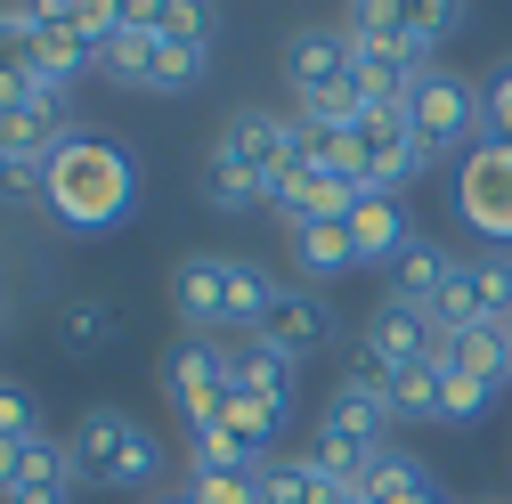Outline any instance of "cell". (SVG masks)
<instances>
[{"label": "cell", "instance_id": "1", "mask_svg": "<svg viewBox=\"0 0 512 504\" xmlns=\"http://www.w3.org/2000/svg\"><path fill=\"white\" fill-rule=\"evenodd\" d=\"M41 204L57 228H74V236H114L122 220L139 212V163L131 147H122L114 131H74L49 147V187H41Z\"/></svg>", "mask_w": 512, "mask_h": 504}, {"label": "cell", "instance_id": "2", "mask_svg": "<svg viewBox=\"0 0 512 504\" xmlns=\"http://www.w3.org/2000/svg\"><path fill=\"white\" fill-rule=\"evenodd\" d=\"M66 464L74 488H155L163 480V439L131 415V407H82V423L66 431Z\"/></svg>", "mask_w": 512, "mask_h": 504}, {"label": "cell", "instance_id": "3", "mask_svg": "<svg viewBox=\"0 0 512 504\" xmlns=\"http://www.w3.org/2000/svg\"><path fill=\"white\" fill-rule=\"evenodd\" d=\"M407 122H415V139L431 147V163H439V155H456V163H464V155L488 139L480 82H472V74H456V66L415 74V90H407Z\"/></svg>", "mask_w": 512, "mask_h": 504}, {"label": "cell", "instance_id": "4", "mask_svg": "<svg viewBox=\"0 0 512 504\" xmlns=\"http://www.w3.org/2000/svg\"><path fill=\"white\" fill-rule=\"evenodd\" d=\"M456 212H464V228H472L488 252H512V147L480 139V147L456 163Z\"/></svg>", "mask_w": 512, "mask_h": 504}, {"label": "cell", "instance_id": "5", "mask_svg": "<svg viewBox=\"0 0 512 504\" xmlns=\"http://www.w3.org/2000/svg\"><path fill=\"white\" fill-rule=\"evenodd\" d=\"M350 147L366 155V187H374V196H399L407 179H423V171H431V147L415 139L407 98H399V106H374V98H366V114H358Z\"/></svg>", "mask_w": 512, "mask_h": 504}, {"label": "cell", "instance_id": "6", "mask_svg": "<svg viewBox=\"0 0 512 504\" xmlns=\"http://www.w3.org/2000/svg\"><path fill=\"white\" fill-rule=\"evenodd\" d=\"M423 358H447V342L431 334L423 309H407V301L382 293V309H374L366 334H358V366H374V374H391V383H399V374L423 366Z\"/></svg>", "mask_w": 512, "mask_h": 504}, {"label": "cell", "instance_id": "7", "mask_svg": "<svg viewBox=\"0 0 512 504\" xmlns=\"http://www.w3.org/2000/svg\"><path fill=\"white\" fill-rule=\"evenodd\" d=\"M163 399L179 407V423H212L220 415V399H228V350L220 342H171V358H163Z\"/></svg>", "mask_w": 512, "mask_h": 504}, {"label": "cell", "instance_id": "8", "mask_svg": "<svg viewBox=\"0 0 512 504\" xmlns=\"http://www.w3.org/2000/svg\"><path fill=\"white\" fill-rule=\"evenodd\" d=\"M358 74V49H350V25H301L285 41V82H293V106L301 98H326Z\"/></svg>", "mask_w": 512, "mask_h": 504}, {"label": "cell", "instance_id": "9", "mask_svg": "<svg viewBox=\"0 0 512 504\" xmlns=\"http://www.w3.org/2000/svg\"><path fill=\"white\" fill-rule=\"evenodd\" d=\"M171 309H179V326L196 342L228 334V252H187L171 269Z\"/></svg>", "mask_w": 512, "mask_h": 504}, {"label": "cell", "instance_id": "10", "mask_svg": "<svg viewBox=\"0 0 512 504\" xmlns=\"http://www.w3.org/2000/svg\"><path fill=\"white\" fill-rule=\"evenodd\" d=\"M261 342H277V350H285L293 366H309L317 350L334 342V309H326V293H317V285H277Z\"/></svg>", "mask_w": 512, "mask_h": 504}, {"label": "cell", "instance_id": "11", "mask_svg": "<svg viewBox=\"0 0 512 504\" xmlns=\"http://www.w3.org/2000/svg\"><path fill=\"white\" fill-rule=\"evenodd\" d=\"M228 350V391H244V399H269V407H285L293 415V391H301V366L277 350V342H261V334H244V342H220Z\"/></svg>", "mask_w": 512, "mask_h": 504}, {"label": "cell", "instance_id": "12", "mask_svg": "<svg viewBox=\"0 0 512 504\" xmlns=\"http://www.w3.org/2000/svg\"><path fill=\"white\" fill-rule=\"evenodd\" d=\"M407 244H415V228H407V204L399 196H358L350 204V252H358V269H391Z\"/></svg>", "mask_w": 512, "mask_h": 504}, {"label": "cell", "instance_id": "13", "mask_svg": "<svg viewBox=\"0 0 512 504\" xmlns=\"http://www.w3.org/2000/svg\"><path fill=\"white\" fill-rule=\"evenodd\" d=\"M317 431L334 439H358V448H391V391H366V383H342L326 391V415H317Z\"/></svg>", "mask_w": 512, "mask_h": 504}, {"label": "cell", "instance_id": "14", "mask_svg": "<svg viewBox=\"0 0 512 504\" xmlns=\"http://www.w3.org/2000/svg\"><path fill=\"white\" fill-rule=\"evenodd\" d=\"M9 504H74V464H66V439H25L17 456V496Z\"/></svg>", "mask_w": 512, "mask_h": 504}, {"label": "cell", "instance_id": "15", "mask_svg": "<svg viewBox=\"0 0 512 504\" xmlns=\"http://www.w3.org/2000/svg\"><path fill=\"white\" fill-rule=\"evenodd\" d=\"M456 269H464V261H456L447 244L415 236V244L399 252V261H391V301H407V309H431V301H439V285L456 277Z\"/></svg>", "mask_w": 512, "mask_h": 504}, {"label": "cell", "instance_id": "16", "mask_svg": "<svg viewBox=\"0 0 512 504\" xmlns=\"http://www.w3.org/2000/svg\"><path fill=\"white\" fill-rule=\"evenodd\" d=\"M285 244H293V269H301V285H317V293H326V277L358 269V252H350V220H309V228H293Z\"/></svg>", "mask_w": 512, "mask_h": 504}, {"label": "cell", "instance_id": "17", "mask_svg": "<svg viewBox=\"0 0 512 504\" xmlns=\"http://www.w3.org/2000/svg\"><path fill=\"white\" fill-rule=\"evenodd\" d=\"M25 66L41 74V82H57V90H66V82H82L90 66H98V49L74 33V25H49L41 17V33H33V49H25Z\"/></svg>", "mask_w": 512, "mask_h": 504}, {"label": "cell", "instance_id": "18", "mask_svg": "<svg viewBox=\"0 0 512 504\" xmlns=\"http://www.w3.org/2000/svg\"><path fill=\"white\" fill-rule=\"evenodd\" d=\"M269 301H277V277L261 261H244V252H228V334H261L269 326Z\"/></svg>", "mask_w": 512, "mask_h": 504}, {"label": "cell", "instance_id": "19", "mask_svg": "<svg viewBox=\"0 0 512 504\" xmlns=\"http://www.w3.org/2000/svg\"><path fill=\"white\" fill-rule=\"evenodd\" d=\"M447 366L472 374V383H488V391H504V383H512V326H472V334H456V342H447Z\"/></svg>", "mask_w": 512, "mask_h": 504}, {"label": "cell", "instance_id": "20", "mask_svg": "<svg viewBox=\"0 0 512 504\" xmlns=\"http://www.w3.org/2000/svg\"><path fill=\"white\" fill-rule=\"evenodd\" d=\"M423 318H431V334H439V342H456V334H472V326H488V301H480V277H472V261H464L456 277L439 285V301L423 309Z\"/></svg>", "mask_w": 512, "mask_h": 504}, {"label": "cell", "instance_id": "21", "mask_svg": "<svg viewBox=\"0 0 512 504\" xmlns=\"http://www.w3.org/2000/svg\"><path fill=\"white\" fill-rule=\"evenodd\" d=\"M155 57H163V41H155L147 25H131V0H122V33L106 41V57H98V66H106L114 82H131V90H147V82H155Z\"/></svg>", "mask_w": 512, "mask_h": 504}, {"label": "cell", "instance_id": "22", "mask_svg": "<svg viewBox=\"0 0 512 504\" xmlns=\"http://www.w3.org/2000/svg\"><path fill=\"white\" fill-rule=\"evenodd\" d=\"M114 334H122V318L106 301H66V318H57V350L66 358H98V350H114Z\"/></svg>", "mask_w": 512, "mask_h": 504}, {"label": "cell", "instance_id": "23", "mask_svg": "<svg viewBox=\"0 0 512 504\" xmlns=\"http://www.w3.org/2000/svg\"><path fill=\"white\" fill-rule=\"evenodd\" d=\"M407 496H431V464L407 448H382L366 472V504H407Z\"/></svg>", "mask_w": 512, "mask_h": 504}, {"label": "cell", "instance_id": "24", "mask_svg": "<svg viewBox=\"0 0 512 504\" xmlns=\"http://www.w3.org/2000/svg\"><path fill=\"white\" fill-rule=\"evenodd\" d=\"M204 66H212V33H179V41H163V57H155V82H147V90L179 98V90H196V82H204Z\"/></svg>", "mask_w": 512, "mask_h": 504}, {"label": "cell", "instance_id": "25", "mask_svg": "<svg viewBox=\"0 0 512 504\" xmlns=\"http://www.w3.org/2000/svg\"><path fill=\"white\" fill-rule=\"evenodd\" d=\"M439 374H447V358H423V366L399 374L391 383V423H439Z\"/></svg>", "mask_w": 512, "mask_h": 504}, {"label": "cell", "instance_id": "26", "mask_svg": "<svg viewBox=\"0 0 512 504\" xmlns=\"http://www.w3.org/2000/svg\"><path fill=\"white\" fill-rule=\"evenodd\" d=\"M196 504H261V472H212V464H187L179 480Z\"/></svg>", "mask_w": 512, "mask_h": 504}, {"label": "cell", "instance_id": "27", "mask_svg": "<svg viewBox=\"0 0 512 504\" xmlns=\"http://www.w3.org/2000/svg\"><path fill=\"white\" fill-rule=\"evenodd\" d=\"M261 504H317V464L309 456H269L261 464Z\"/></svg>", "mask_w": 512, "mask_h": 504}, {"label": "cell", "instance_id": "28", "mask_svg": "<svg viewBox=\"0 0 512 504\" xmlns=\"http://www.w3.org/2000/svg\"><path fill=\"white\" fill-rule=\"evenodd\" d=\"M480 114H488V139L512 147V57H496V66L480 74Z\"/></svg>", "mask_w": 512, "mask_h": 504}, {"label": "cell", "instance_id": "29", "mask_svg": "<svg viewBox=\"0 0 512 504\" xmlns=\"http://www.w3.org/2000/svg\"><path fill=\"white\" fill-rule=\"evenodd\" d=\"M488 399H496V391H488V383H472V374H456V366L439 374V423H480V415H488Z\"/></svg>", "mask_w": 512, "mask_h": 504}, {"label": "cell", "instance_id": "30", "mask_svg": "<svg viewBox=\"0 0 512 504\" xmlns=\"http://www.w3.org/2000/svg\"><path fill=\"white\" fill-rule=\"evenodd\" d=\"M472 277H480V301H488V326H512V252H480Z\"/></svg>", "mask_w": 512, "mask_h": 504}, {"label": "cell", "instance_id": "31", "mask_svg": "<svg viewBox=\"0 0 512 504\" xmlns=\"http://www.w3.org/2000/svg\"><path fill=\"white\" fill-rule=\"evenodd\" d=\"M0 439H9V448L41 439V399H33L25 383H0Z\"/></svg>", "mask_w": 512, "mask_h": 504}, {"label": "cell", "instance_id": "32", "mask_svg": "<svg viewBox=\"0 0 512 504\" xmlns=\"http://www.w3.org/2000/svg\"><path fill=\"white\" fill-rule=\"evenodd\" d=\"M17 456H25V448H9V439H0V504L17 496Z\"/></svg>", "mask_w": 512, "mask_h": 504}, {"label": "cell", "instance_id": "33", "mask_svg": "<svg viewBox=\"0 0 512 504\" xmlns=\"http://www.w3.org/2000/svg\"><path fill=\"white\" fill-rule=\"evenodd\" d=\"M155 504H196V496H187V488H163V496H155Z\"/></svg>", "mask_w": 512, "mask_h": 504}, {"label": "cell", "instance_id": "34", "mask_svg": "<svg viewBox=\"0 0 512 504\" xmlns=\"http://www.w3.org/2000/svg\"><path fill=\"white\" fill-rule=\"evenodd\" d=\"M407 504H447V496H439V488H431V496H407Z\"/></svg>", "mask_w": 512, "mask_h": 504}, {"label": "cell", "instance_id": "35", "mask_svg": "<svg viewBox=\"0 0 512 504\" xmlns=\"http://www.w3.org/2000/svg\"><path fill=\"white\" fill-rule=\"evenodd\" d=\"M0 187H9V147H0Z\"/></svg>", "mask_w": 512, "mask_h": 504}, {"label": "cell", "instance_id": "36", "mask_svg": "<svg viewBox=\"0 0 512 504\" xmlns=\"http://www.w3.org/2000/svg\"><path fill=\"white\" fill-rule=\"evenodd\" d=\"M480 504H504V496H480Z\"/></svg>", "mask_w": 512, "mask_h": 504}]
</instances>
